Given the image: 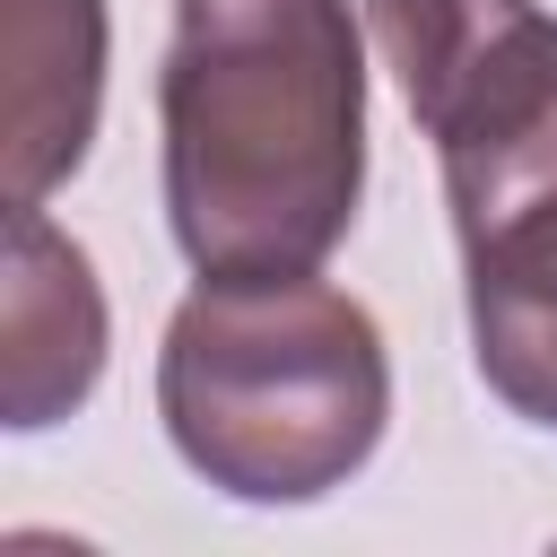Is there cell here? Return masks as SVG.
Wrapping results in <instances>:
<instances>
[{"label": "cell", "instance_id": "3", "mask_svg": "<svg viewBox=\"0 0 557 557\" xmlns=\"http://www.w3.org/2000/svg\"><path fill=\"white\" fill-rule=\"evenodd\" d=\"M366 26L435 139L461 244L557 209V17L540 0H366Z\"/></svg>", "mask_w": 557, "mask_h": 557}, {"label": "cell", "instance_id": "2", "mask_svg": "<svg viewBox=\"0 0 557 557\" xmlns=\"http://www.w3.org/2000/svg\"><path fill=\"white\" fill-rule=\"evenodd\" d=\"M157 418L235 505H313L374 461L392 357L374 313L313 270L200 278L157 348Z\"/></svg>", "mask_w": 557, "mask_h": 557}, {"label": "cell", "instance_id": "5", "mask_svg": "<svg viewBox=\"0 0 557 557\" xmlns=\"http://www.w3.org/2000/svg\"><path fill=\"white\" fill-rule=\"evenodd\" d=\"M104 113V0H0V183L9 209L78 174Z\"/></svg>", "mask_w": 557, "mask_h": 557}, {"label": "cell", "instance_id": "4", "mask_svg": "<svg viewBox=\"0 0 557 557\" xmlns=\"http://www.w3.org/2000/svg\"><path fill=\"white\" fill-rule=\"evenodd\" d=\"M104 374V287L87 252L44 218V200L9 209L0 252V418L17 435L70 418Z\"/></svg>", "mask_w": 557, "mask_h": 557}, {"label": "cell", "instance_id": "1", "mask_svg": "<svg viewBox=\"0 0 557 557\" xmlns=\"http://www.w3.org/2000/svg\"><path fill=\"white\" fill-rule=\"evenodd\" d=\"M165 218L200 278L313 270L366 191V35L348 0H183L165 78Z\"/></svg>", "mask_w": 557, "mask_h": 557}]
</instances>
